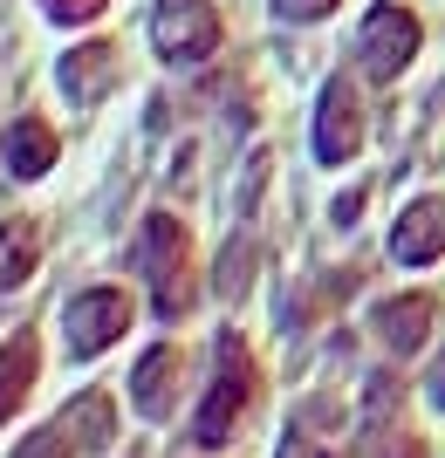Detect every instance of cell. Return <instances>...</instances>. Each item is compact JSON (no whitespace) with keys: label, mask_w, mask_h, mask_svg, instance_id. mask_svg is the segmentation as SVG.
<instances>
[{"label":"cell","mask_w":445,"mask_h":458,"mask_svg":"<svg viewBox=\"0 0 445 458\" xmlns=\"http://www.w3.org/2000/svg\"><path fill=\"white\" fill-rule=\"evenodd\" d=\"M0 157H7V172H14V178H41L62 157V137L48 131L41 116H14L7 137H0Z\"/></svg>","instance_id":"8fae6325"},{"label":"cell","mask_w":445,"mask_h":458,"mask_svg":"<svg viewBox=\"0 0 445 458\" xmlns=\"http://www.w3.org/2000/svg\"><path fill=\"white\" fill-rule=\"evenodd\" d=\"M219 14L213 0H158L151 7V48L165 62H178V69H193V62L219 55Z\"/></svg>","instance_id":"5b68a950"},{"label":"cell","mask_w":445,"mask_h":458,"mask_svg":"<svg viewBox=\"0 0 445 458\" xmlns=\"http://www.w3.org/2000/svg\"><path fill=\"white\" fill-rule=\"evenodd\" d=\"M116 41H82V48H69V55L56 62V82H62V96L76 103V110H97L103 96L116 89Z\"/></svg>","instance_id":"ba28073f"},{"label":"cell","mask_w":445,"mask_h":458,"mask_svg":"<svg viewBox=\"0 0 445 458\" xmlns=\"http://www.w3.org/2000/svg\"><path fill=\"white\" fill-rule=\"evenodd\" d=\"M364 151V96L349 76L322 82V103H315V157L322 165H349Z\"/></svg>","instance_id":"52a82bcc"},{"label":"cell","mask_w":445,"mask_h":458,"mask_svg":"<svg viewBox=\"0 0 445 458\" xmlns=\"http://www.w3.org/2000/svg\"><path fill=\"white\" fill-rule=\"evenodd\" d=\"M131 328V294L124 287H82L76 301L62 308V335H69V356H103V349L116 343Z\"/></svg>","instance_id":"8992f818"},{"label":"cell","mask_w":445,"mask_h":458,"mask_svg":"<svg viewBox=\"0 0 445 458\" xmlns=\"http://www.w3.org/2000/svg\"><path fill=\"white\" fill-rule=\"evenodd\" d=\"M253 397H261V369H253L247 343H240V335H219V349H213V390L199 397L193 438L206 445V452H219V445H227L233 431L247 424Z\"/></svg>","instance_id":"6da1fadb"},{"label":"cell","mask_w":445,"mask_h":458,"mask_svg":"<svg viewBox=\"0 0 445 458\" xmlns=\"http://www.w3.org/2000/svg\"><path fill=\"white\" fill-rule=\"evenodd\" d=\"M418 48H425V21L411 14V7H398V0L370 7L364 28H356V55H364V69H370L377 82L405 76L411 62H418Z\"/></svg>","instance_id":"277c9868"},{"label":"cell","mask_w":445,"mask_h":458,"mask_svg":"<svg viewBox=\"0 0 445 458\" xmlns=\"http://www.w3.org/2000/svg\"><path fill=\"white\" fill-rule=\"evenodd\" d=\"M343 0H274V14L281 21H295V28H309V21H329Z\"/></svg>","instance_id":"e0dca14e"},{"label":"cell","mask_w":445,"mask_h":458,"mask_svg":"<svg viewBox=\"0 0 445 458\" xmlns=\"http://www.w3.org/2000/svg\"><path fill=\"white\" fill-rule=\"evenodd\" d=\"M110 438H116V403H110V390H82V397L69 403L56 424H41L14 458H90V452H110Z\"/></svg>","instance_id":"3957f363"},{"label":"cell","mask_w":445,"mask_h":458,"mask_svg":"<svg viewBox=\"0 0 445 458\" xmlns=\"http://www.w3.org/2000/svg\"><path fill=\"white\" fill-rule=\"evenodd\" d=\"M432 294H390V301H377V315H370V328L384 335L390 356H418V349L432 343Z\"/></svg>","instance_id":"30bf717a"},{"label":"cell","mask_w":445,"mask_h":458,"mask_svg":"<svg viewBox=\"0 0 445 458\" xmlns=\"http://www.w3.org/2000/svg\"><path fill=\"white\" fill-rule=\"evenodd\" d=\"M364 452H370V458H425V438H418V431H411V424L398 418V403H390V431H384L377 418H370Z\"/></svg>","instance_id":"9a60e30c"},{"label":"cell","mask_w":445,"mask_h":458,"mask_svg":"<svg viewBox=\"0 0 445 458\" xmlns=\"http://www.w3.org/2000/svg\"><path fill=\"white\" fill-rule=\"evenodd\" d=\"M137 267L151 281V308L165 322L193 308V233H185V219L151 212V219H144V240H137Z\"/></svg>","instance_id":"7a4b0ae2"},{"label":"cell","mask_w":445,"mask_h":458,"mask_svg":"<svg viewBox=\"0 0 445 458\" xmlns=\"http://www.w3.org/2000/svg\"><path fill=\"white\" fill-rule=\"evenodd\" d=\"M274 458H336V452H322V445H309L302 431H295V438H281V452H274Z\"/></svg>","instance_id":"ac0fdd59"},{"label":"cell","mask_w":445,"mask_h":458,"mask_svg":"<svg viewBox=\"0 0 445 458\" xmlns=\"http://www.w3.org/2000/svg\"><path fill=\"white\" fill-rule=\"evenodd\" d=\"M35 369H41V349H35V335L21 328L14 343L0 349V424H7L21 403H28V390H35Z\"/></svg>","instance_id":"4fadbf2b"},{"label":"cell","mask_w":445,"mask_h":458,"mask_svg":"<svg viewBox=\"0 0 445 458\" xmlns=\"http://www.w3.org/2000/svg\"><path fill=\"white\" fill-rule=\"evenodd\" d=\"M35 267H41V226L35 219H7V226H0V294L21 287Z\"/></svg>","instance_id":"5bb4252c"},{"label":"cell","mask_w":445,"mask_h":458,"mask_svg":"<svg viewBox=\"0 0 445 458\" xmlns=\"http://www.w3.org/2000/svg\"><path fill=\"white\" fill-rule=\"evenodd\" d=\"M103 7H110V0H41V14L56 21V28H90Z\"/></svg>","instance_id":"2e32d148"},{"label":"cell","mask_w":445,"mask_h":458,"mask_svg":"<svg viewBox=\"0 0 445 458\" xmlns=\"http://www.w3.org/2000/svg\"><path fill=\"white\" fill-rule=\"evenodd\" d=\"M178 369H185V356H178V343H158L151 356L137 363V377H131V397H137V411H144V418H165V411H172Z\"/></svg>","instance_id":"7c38bea8"},{"label":"cell","mask_w":445,"mask_h":458,"mask_svg":"<svg viewBox=\"0 0 445 458\" xmlns=\"http://www.w3.org/2000/svg\"><path fill=\"white\" fill-rule=\"evenodd\" d=\"M390 253H398L405 267H432V260L445 253V199H439V191H425V199H411V206L398 212Z\"/></svg>","instance_id":"9c48e42d"}]
</instances>
